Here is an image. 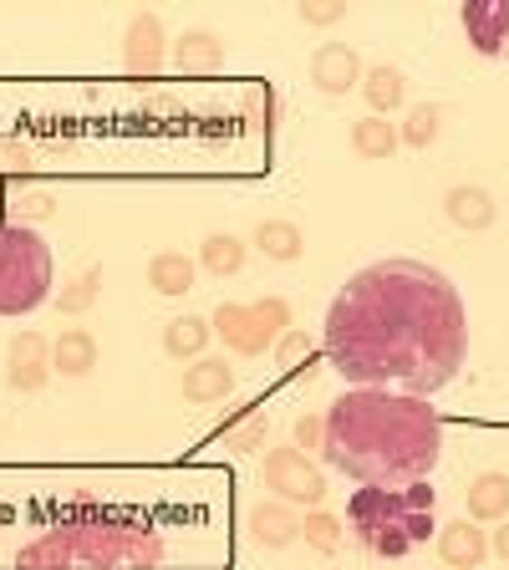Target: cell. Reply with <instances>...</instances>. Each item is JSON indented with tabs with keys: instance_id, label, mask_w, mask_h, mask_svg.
Masks as SVG:
<instances>
[{
	"instance_id": "8d00e7d4",
	"label": "cell",
	"mask_w": 509,
	"mask_h": 570,
	"mask_svg": "<svg viewBox=\"0 0 509 570\" xmlns=\"http://www.w3.org/2000/svg\"><path fill=\"white\" fill-rule=\"evenodd\" d=\"M489 550H495V556H499V560H505V566H509V520L499 524V534H489Z\"/></svg>"
},
{
	"instance_id": "7a4b0ae2",
	"label": "cell",
	"mask_w": 509,
	"mask_h": 570,
	"mask_svg": "<svg viewBox=\"0 0 509 570\" xmlns=\"http://www.w3.org/2000/svg\"><path fill=\"white\" fill-rule=\"evenodd\" d=\"M443 449V423L428 397L392 387H352L326 407L321 453L336 474L362 489H403L433 474Z\"/></svg>"
},
{
	"instance_id": "277c9868",
	"label": "cell",
	"mask_w": 509,
	"mask_h": 570,
	"mask_svg": "<svg viewBox=\"0 0 509 570\" xmlns=\"http://www.w3.org/2000/svg\"><path fill=\"white\" fill-rule=\"evenodd\" d=\"M57 261L51 245L26 225H0V316H31L51 301Z\"/></svg>"
},
{
	"instance_id": "7402d4cb",
	"label": "cell",
	"mask_w": 509,
	"mask_h": 570,
	"mask_svg": "<svg viewBox=\"0 0 509 570\" xmlns=\"http://www.w3.org/2000/svg\"><path fill=\"white\" fill-rule=\"evenodd\" d=\"M505 514H509V474L489 469V474H479L474 484H469V520L505 524Z\"/></svg>"
},
{
	"instance_id": "7c38bea8",
	"label": "cell",
	"mask_w": 509,
	"mask_h": 570,
	"mask_svg": "<svg viewBox=\"0 0 509 570\" xmlns=\"http://www.w3.org/2000/svg\"><path fill=\"white\" fill-rule=\"evenodd\" d=\"M443 219L463 235H484L499 219V199L484 184H453V189H443Z\"/></svg>"
},
{
	"instance_id": "2e32d148",
	"label": "cell",
	"mask_w": 509,
	"mask_h": 570,
	"mask_svg": "<svg viewBox=\"0 0 509 570\" xmlns=\"http://www.w3.org/2000/svg\"><path fill=\"white\" fill-rule=\"evenodd\" d=\"M249 534L261 550H285L291 540H301V514L296 504H281V499H261L249 510Z\"/></svg>"
},
{
	"instance_id": "ba28073f",
	"label": "cell",
	"mask_w": 509,
	"mask_h": 570,
	"mask_svg": "<svg viewBox=\"0 0 509 570\" xmlns=\"http://www.w3.org/2000/svg\"><path fill=\"white\" fill-rule=\"evenodd\" d=\"M123 67L133 82H154L158 71L168 67V31L158 21V11H138L123 31Z\"/></svg>"
},
{
	"instance_id": "3957f363",
	"label": "cell",
	"mask_w": 509,
	"mask_h": 570,
	"mask_svg": "<svg viewBox=\"0 0 509 570\" xmlns=\"http://www.w3.org/2000/svg\"><path fill=\"white\" fill-rule=\"evenodd\" d=\"M51 530L71 550L77 570H158L168 560L164 534L154 524L128 510L92 504V499H71Z\"/></svg>"
},
{
	"instance_id": "e0dca14e",
	"label": "cell",
	"mask_w": 509,
	"mask_h": 570,
	"mask_svg": "<svg viewBox=\"0 0 509 570\" xmlns=\"http://www.w3.org/2000/svg\"><path fill=\"white\" fill-rule=\"evenodd\" d=\"M143 281H148L154 296H189L194 281H199V261H189L184 249H154Z\"/></svg>"
},
{
	"instance_id": "5bb4252c",
	"label": "cell",
	"mask_w": 509,
	"mask_h": 570,
	"mask_svg": "<svg viewBox=\"0 0 509 570\" xmlns=\"http://www.w3.org/2000/svg\"><path fill=\"white\" fill-rule=\"evenodd\" d=\"M168 57H174V71H184V77H219L225 71V41L204 31V26H189L168 47Z\"/></svg>"
},
{
	"instance_id": "f546056e",
	"label": "cell",
	"mask_w": 509,
	"mask_h": 570,
	"mask_svg": "<svg viewBox=\"0 0 509 570\" xmlns=\"http://www.w3.org/2000/svg\"><path fill=\"white\" fill-rule=\"evenodd\" d=\"M57 214V194L51 189H26V194H16L11 199V225H41V219H51Z\"/></svg>"
},
{
	"instance_id": "30bf717a",
	"label": "cell",
	"mask_w": 509,
	"mask_h": 570,
	"mask_svg": "<svg viewBox=\"0 0 509 570\" xmlns=\"http://www.w3.org/2000/svg\"><path fill=\"white\" fill-rule=\"evenodd\" d=\"M459 26L479 57H509V0H469L459 11Z\"/></svg>"
},
{
	"instance_id": "484cf974",
	"label": "cell",
	"mask_w": 509,
	"mask_h": 570,
	"mask_svg": "<svg viewBox=\"0 0 509 570\" xmlns=\"http://www.w3.org/2000/svg\"><path fill=\"white\" fill-rule=\"evenodd\" d=\"M439 132H443V107L439 102H418L413 112L398 122V142H403V148H413V154L433 148V142H439Z\"/></svg>"
},
{
	"instance_id": "8fae6325",
	"label": "cell",
	"mask_w": 509,
	"mask_h": 570,
	"mask_svg": "<svg viewBox=\"0 0 509 570\" xmlns=\"http://www.w3.org/2000/svg\"><path fill=\"white\" fill-rule=\"evenodd\" d=\"M362 57H356V47H342V41H326V47L311 51V87H316L321 97H346L362 87Z\"/></svg>"
},
{
	"instance_id": "d590c367",
	"label": "cell",
	"mask_w": 509,
	"mask_h": 570,
	"mask_svg": "<svg viewBox=\"0 0 509 570\" xmlns=\"http://www.w3.org/2000/svg\"><path fill=\"white\" fill-rule=\"evenodd\" d=\"M21 168H31V148L0 138V174H21Z\"/></svg>"
},
{
	"instance_id": "4316f807",
	"label": "cell",
	"mask_w": 509,
	"mask_h": 570,
	"mask_svg": "<svg viewBox=\"0 0 509 570\" xmlns=\"http://www.w3.org/2000/svg\"><path fill=\"white\" fill-rule=\"evenodd\" d=\"M16 570H77V566H71V550L61 546V534L47 530L36 534L31 546L16 550Z\"/></svg>"
},
{
	"instance_id": "e575fe53",
	"label": "cell",
	"mask_w": 509,
	"mask_h": 570,
	"mask_svg": "<svg viewBox=\"0 0 509 570\" xmlns=\"http://www.w3.org/2000/svg\"><path fill=\"white\" fill-rule=\"evenodd\" d=\"M255 311H261V316L271 321V332H275V336L291 332V306H285L281 296H261V301H255Z\"/></svg>"
},
{
	"instance_id": "ffe728a7",
	"label": "cell",
	"mask_w": 509,
	"mask_h": 570,
	"mask_svg": "<svg viewBox=\"0 0 509 570\" xmlns=\"http://www.w3.org/2000/svg\"><path fill=\"white\" fill-rule=\"evenodd\" d=\"M255 249H261L265 261L291 265V261H301V255H306V235H301L296 219L271 214V219H261V225H255Z\"/></svg>"
},
{
	"instance_id": "4dcf8cb0",
	"label": "cell",
	"mask_w": 509,
	"mask_h": 570,
	"mask_svg": "<svg viewBox=\"0 0 509 570\" xmlns=\"http://www.w3.org/2000/svg\"><path fill=\"white\" fill-rule=\"evenodd\" d=\"M249 118H255V128H265V132H275L285 122V102L275 97V87H255L249 92Z\"/></svg>"
},
{
	"instance_id": "83f0119b",
	"label": "cell",
	"mask_w": 509,
	"mask_h": 570,
	"mask_svg": "<svg viewBox=\"0 0 509 570\" xmlns=\"http://www.w3.org/2000/svg\"><path fill=\"white\" fill-rule=\"evenodd\" d=\"M265 433H271V417L255 413V407H245V413H239L235 423L219 433V443H225V449H235V453H261L265 449Z\"/></svg>"
},
{
	"instance_id": "9a60e30c",
	"label": "cell",
	"mask_w": 509,
	"mask_h": 570,
	"mask_svg": "<svg viewBox=\"0 0 509 570\" xmlns=\"http://www.w3.org/2000/svg\"><path fill=\"white\" fill-rule=\"evenodd\" d=\"M433 540H439L443 570H479L489 560V534H484V524H474V520L443 524Z\"/></svg>"
},
{
	"instance_id": "603a6c76",
	"label": "cell",
	"mask_w": 509,
	"mask_h": 570,
	"mask_svg": "<svg viewBox=\"0 0 509 570\" xmlns=\"http://www.w3.org/2000/svg\"><path fill=\"white\" fill-rule=\"evenodd\" d=\"M209 321L204 316H174L164 326V352L174 356V362H199L204 352H209Z\"/></svg>"
},
{
	"instance_id": "8992f818",
	"label": "cell",
	"mask_w": 509,
	"mask_h": 570,
	"mask_svg": "<svg viewBox=\"0 0 509 570\" xmlns=\"http://www.w3.org/2000/svg\"><path fill=\"white\" fill-rule=\"evenodd\" d=\"M261 479H265V489H271V499H281V504H296V510L301 504H306V510L326 504V474H321L316 463H311V453H301L296 443L265 453Z\"/></svg>"
},
{
	"instance_id": "5b68a950",
	"label": "cell",
	"mask_w": 509,
	"mask_h": 570,
	"mask_svg": "<svg viewBox=\"0 0 509 570\" xmlns=\"http://www.w3.org/2000/svg\"><path fill=\"white\" fill-rule=\"evenodd\" d=\"M433 510V489H428V479H418V484H403V489H362V494H352V530L362 534V546H378L388 530H403L408 540H413V530H408V520L413 514ZM418 546V540H413Z\"/></svg>"
},
{
	"instance_id": "d6986e66",
	"label": "cell",
	"mask_w": 509,
	"mask_h": 570,
	"mask_svg": "<svg viewBox=\"0 0 509 570\" xmlns=\"http://www.w3.org/2000/svg\"><path fill=\"white\" fill-rule=\"evenodd\" d=\"M97 336L82 332V326H67V332H57V342H51V372H61V377H87V372L97 367Z\"/></svg>"
},
{
	"instance_id": "ac0fdd59",
	"label": "cell",
	"mask_w": 509,
	"mask_h": 570,
	"mask_svg": "<svg viewBox=\"0 0 509 570\" xmlns=\"http://www.w3.org/2000/svg\"><path fill=\"white\" fill-rule=\"evenodd\" d=\"M356 92L368 97L372 118H388V112H398V107L408 102V77L398 67H388V61H378V67L362 71V87H356Z\"/></svg>"
},
{
	"instance_id": "9c48e42d",
	"label": "cell",
	"mask_w": 509,
	"mask_h": 570,
	"mask_svg": "<svg viewBox=\"0 0 509 570\" xmlns=\"http://www.w3.org/2000/svg\"><path fill=\"white\" fill-rule=\"evenodd\" d=\"M51 382V342L47 332H16L6 346V387L31 397Z\"/></svg>"
},
{
	"instance_id": "1f68e13d",
	"label": "cell",
	"mask_w": 509,
	"mask_h": 570,
	"mask_svg": "<svg viewBox=\"0 0 509 570\" xmlns=\"http://www.w3.org/2000/svg\"><path fill=\"white\" fill-rule=\"evenodd\" d=\"M296 21L326 31V26H342L346 21V6H342V0H301V6H296Z\"/></svg>"
},
{
	"instance_id": "6da1fadb",
	"label": "cell",
	"mask_w": 509,
	"mask_h": 570,
	"mask_svg": "<svg viewBox=\"0 0 509 570\" xmlns=\"http://www.w3.org/2000/svg\"><path fill=\"white\" fill-rule=\"evenodd\" d=\"M321 346L352 387L403 382L408 397H433L469 356V311L459 285L423 261H378L336 291Z\"/></svg>"
},
{
	"instance_id": "cb8c5ba5",
	"label": "cell",
	"mask_w": 509,
	"mask_h": 570,
	"mask_svg": "<svg viewBox=\"0 0 509 570\" xmlns=\"http://www.w3.org/2000/svg\"><path fill=\"white\" fill-rule=\"evenodd\" d=\"M398 148H403V142H398V122L372 118V112L352 122V154L356 158H392Z\"/></svg>"
},
{
	"instance_id": "d6a6232c",
	"label": "cell",
	"mask_w": 509,
	"mask_h": 570,
	"mask_svg": "<svg viewBox=\"0 0 509 570\" xmlns=\"http://www.w3.org/2000/svg\"><path fill=\"white\" fill-rule=\"evenodd\" d=\"M311 352H316V342H311L306 332H285L281 342H275V362H281V372H291L296 362H306Z\"/></svg>"
},
{
	"instance_id": "836d02e7",
	"label": "cell",
	"mask_w": 509,
	"mask_h": 570,
	"mask_svg": "<svg viewBox=\"0 0 509 570\" xmlns=\"http://www.w3.org/2000/svg\"><path fill=\"white\" fill-rule=\"evenodd\" d=\"M321 439H326V413H311L296 423V449L301 453H321Z\"/></svg>"
},
{
	"instance_id": "52a82bcc",
	"label": "cell",
	"mask_w": 509,
	"mask_h": 570,
	"mask_svg": "<svg viewBox=\"0 0 509 570\" xmlns=\"http://www.w3.org/2000/svg\"><path fill=\"white\" fill-rule=\"evenodd\" d=\"M209 332L219 336L235 356H265V352H275V342H281V336L271 332V321L255 311V301H249V306L245 301H225V306L214 311Z\"/></svg>"
},
{
	"instance_id": "44dd1931",
	"label": "cell",
	"mask_w": 509,
	"mask_h": 570,
	"mask_svg": "<svg viewBox=\"0 0 509 570\" xmlns=\"http://www.w3.org/2000/svg\"><path fill=\"white\" fill-rule=\"evenodd\" d=\"M249 261V249L239 235H229V229H214V235H204L199 245V271L214 275V281H229V275H239Z\"/></svg>"
},
{
	"instance_id": "f1b7e54d",
	"label": "cell",
	"mask_w": 509,
	"mask_h": 570,
	"mask_svg": "<svg viewBox=\"0 0 509 570\" xmlns=\"http://www.w3.org/2000/svg\"><path fill=\"white\" fill-rule=\"evenodd\" d=\"M301 540H306L316 556H336V546H342V524H336V514L321 504V510H311L306 520H301Z\"/></svg>"
},
{
	"instance_id": "4fadbf2b",
	"label": "cell",
	"mask_w": 509,
	"mask_h": 570,
	"mask_svg": "<svg viewBox=\"0 0 509 570\" xmlns=\"http://www.w3.org/2000/svg\"><path fill=\"white\" fill-rule=\"evenodd\" d=\"M178 392H184L189 403H199V407L225 403L229 392H235V367H229L225 356H209V352H204L199 362H189V367H184V377H178Z\"/></svg>"
},
{
	"instance_id": "d4e9b609",
	"label": "cell",
	"mask_w": 509,
	"mask_h": 570,
	"mask_svg": "<svg viewBox=\"0 0 509 570\" xmlns=\"http://www.w3.org/2000/svg\"><path fill=\"white\" fill-rule=\"evenodd\" d=\"M97 296H102V265H87V271H77L67 285H61L57 296H51V306L61 311V316H82V311L97 306Z\"/></svg>"
},
{
	"instance_id": "74e56055",
	"label": "cell",
	"mask_w": 509,
	"mask_h": 570,
	"mask_svg": "<svg viewBox=\"0 0 509 570\" xmlns=\"http://www.w3.org/2000/svg\"><path fill=\"white\" fill-rule=\"evenodd\" d=\"M0 546H6V524H0Z\"/></svg>"
}]
</instances>
